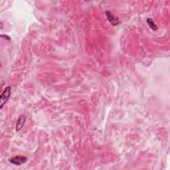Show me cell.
I'll return each mask as SVG.
<instances>
[{"label":"cell","instance_id":"5","mask_svg":"<svg viewBox=\"0 0 170 170\" xmlns=\"http://www.w3.org/2000/svg\"><path fill=\"white\" fill-rule=\"evenodd\" d=\"M147 23L149 25V27L151 29L154 30V31H156L157 29H158V27H157V25L155 24V23L153 21L151 18H148L147 19Z\"/></svg>","mask_w":170,"mask_h":170},{"label":"cell","instance_id":"1","mask_svg":"<svg viewBox=\"0 0 170 170\" xmlns=\"http://www.w3.org/2000/svg\"><path fill=\"white\" fill-rule=\"evenodd\" d=\"M11 95V87L7 86L6 88L4 89L3 92L1 95V99H0V108L2 109L3 106L7 103L9 98L10 97Z\"/></svg>","mask_w":170,"mask_h":170},{"label":"cell","instance_id":"3","mask_svg":"<svg viewBox=\"0 0 170 170\" xmlns=\"http://www.w3.org/2000/svg\"><path fill=\"white\" fill-rule=\"evenodd\" d=\"M106 15L107 17L108 20L110 21V23L113 26H116V25H118L120 23L119 19H118L116 17H115L114 15H113L110 11H107L106 12Z\"/></svg>","mask_w":170,"mask_h":170},{"label":"cell","instance_id":"4","mask_svg":"<svg viewBox=\"0 0 170 170\" xmlns=\"http://www.w3.org/2000/svg\"><path fill=\"white\" fill-rule=\"evenodd\" d=\"M25 117L23 115H21L19 117L18 120L17 121L16 126H15V130L17 132L19 131V130L23 127V126L25 123Z\"/></svg>","mask_w":170,"mask_h":170},{"label":"cell","instance_id":"2","mask_svg":"<svg viewBox=\"0 0 170 170\" xmlns=\"http://www.w3.org/2000/svg\"><path fill=\"white\" fill-rule=\"evenodd\" d=\"M27 158H25V156H21V155H17L15 157H14V158H11L10 162L14 165H20L25 164L26 162H27Z\"/></svg>","mask_w":170,"mask_h":170}]
</instances>
